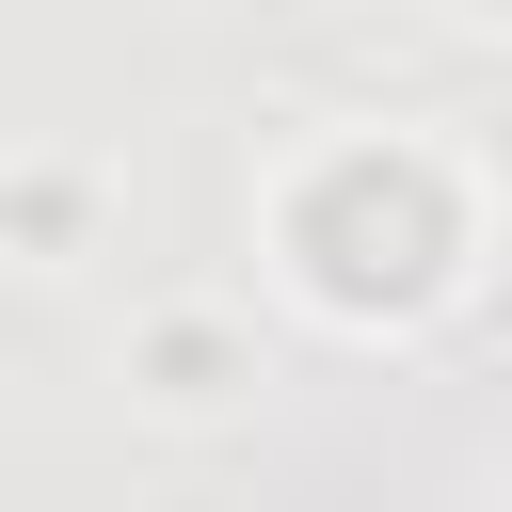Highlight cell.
I'll list each match as a JSON object with an SVG mask.
<instances>
[{
    "instance_id": "1",
    "label": "cell",
    "mask_w": 512,
    "mask_h": 512,
    "mask_svg": "<svg viewBox=\"0 0 512 512\" xmlns=\"http://www.w3.org/2000/svg\"><path fill=\"white\" fill-rule=\"evenodd\" d=\"M496 16H512V0H496Z\"/></svg>"
}]
</instances>
